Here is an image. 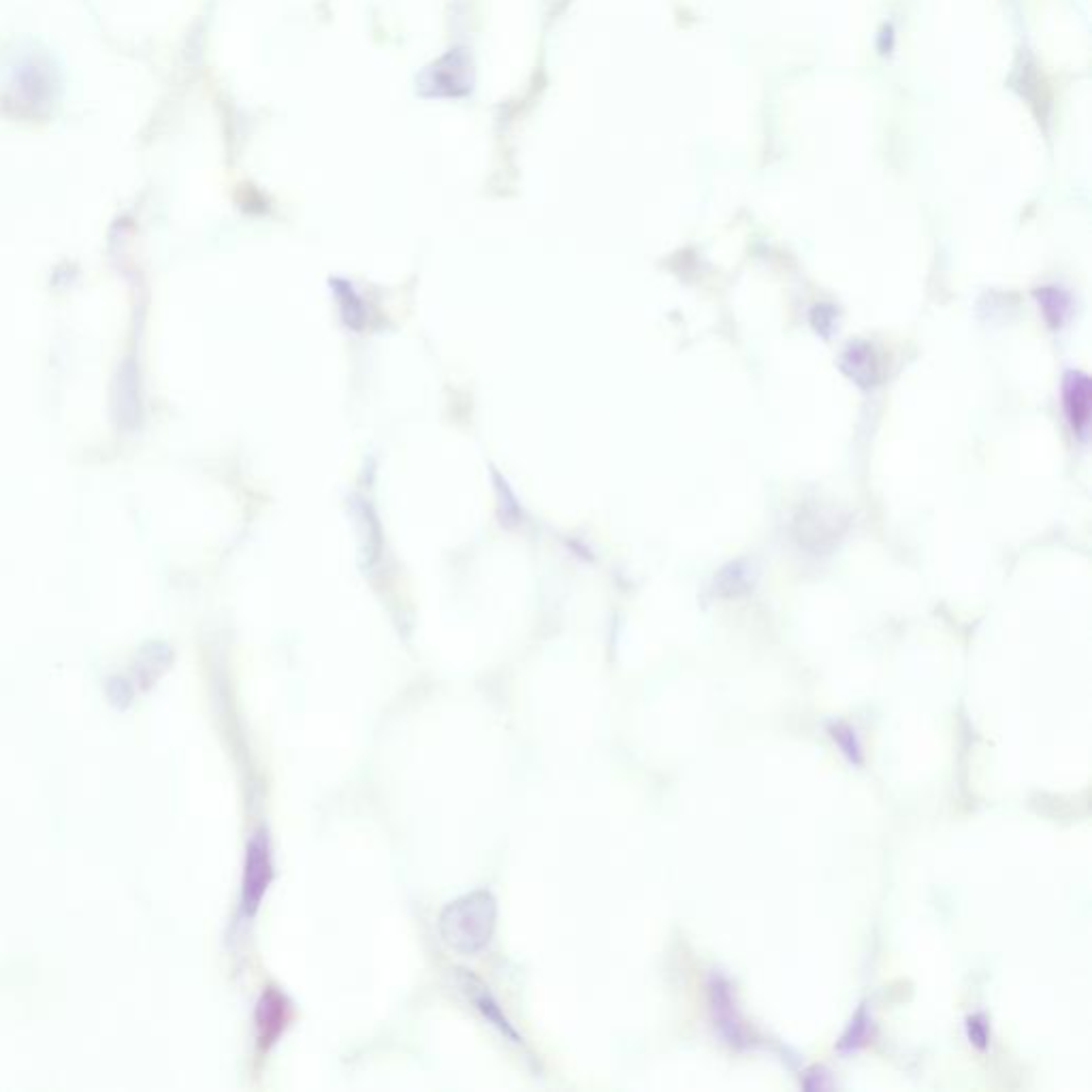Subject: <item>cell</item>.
I'll return each mask as SVG.
<instances>
[{
  "instance_id": "8992f818",
  "label": "cell",
  "mask_w": 1092,
  "mask_h": 1092,
  "mask_svg": "<svg viewBox=\"0 0 1092 1092\" xmlns=\"http://www.w3.org/2000/svg\"><path fill=\"white\" fill-rule=\"evenodd\" d=\"M853 734H855V732H853L851 728H847L845 724H837V726H833V739L839 743V747L843 749V753H845L851 762L860 764V745H858V741H855V736H853Z\"/></svg>"
},
{
  "instance_id": "277c9868",
  "label": "cell",
  "mask_w": 1092,
  "mask_h": 1092,
  "mask_svg": "<svg viewBox=\"0 0 1092 1092\" xmlns=\"http://www.w3.org/2000/svg\"><path fill=\"white\" fill-rule=\"evenodd\" d=\"M286 1020H288L286 998L276 990L265 992L256 1010V1026H258L260 1044L272 1046L278 1040L280 1032L284 1030Z\"/></svg>"
},
{
  "instance_id": "5b68a950",
  "label": "cell",
  "mask_w": 1092,
  "mask_h": 1092,
  "mask_svg": "<svg viewBox=\"0 0 1092 1092\" xmlns=\"http://www.w3.org/2000/svg\"><path fill=\"white\" fill-rule=\"evenodd\" d=\"M471 996H474V994H471ZM474 1006L485 1014V1018H489L495 1026H499L501 1030H504L506 1035H513V1037H515V1032H513L510 1024L504 1020V1016H501L499 1008L495 1006V1000L491 998V994H489L487 990H483L479 996H474Z\"/></svg>"
},
{
  "instance_id": "7a4b0ae2",
  "label": "cell",
  "mask_w": 1092,
  "mask_h": 1092,
  "mask_svg": "<svg viewBox=\"0 0 1092 1092\" xmlns=\"http://www.w3.org/2000/svg\"><path fill=\"white\" fill-rule=\"evenodd\" d=\"M274 879L272 862V845L268 833L260 831L252 835L246 849V867H244V885H242V911L246 916H254L260 907V901L268 892Z\"/></svg>"
},
{
  "instance_id": "3957f363",
  "label": "cell",
  "mask_w": 1092,
  "mask_h": 1092,
  "mask_svg": "<svg viewBox=\"0 0 1092 1092\" xmlns=\"http://www.w3.org/2000/svg\"><path fill=\"white\" fill-rule=\"evenodd\" d=\"M1067 419L1080 437H1086L1090 419V380L1084 374H1069L1062 389Z\"/></svg>"
},
{
  "instance_id": "52a82bcc",
  "label": "cell",
  "mask_w": 1092,
  "mask_h": 1092,
  "mask_svg": "<svg viewBox=\"0 0 1092 1092\" xmlns=\"http://www.w3.org/2000/svg\"><path fill=\"white\" fill-rule=\"evenodd\" d=\"M968 1035H971V1042L984 1048L986 1042H988V1028L986 1024L982 1022V1018H971L968 1020Z\"/></svg>"
},
{
  "instance_id": "6da1fadb",
  "label": "cell",
  "mask_w": 1092,
  "mask_h": 1092,
  "mask_svg": "<svg viewBox=\"0 0 1092 1092\" xmlns=\"http://www.w3.org/2000/svg\"><path fill=\"white\" fill-rule=\"evenodd\" d=\"M495 922L497 903L493 894L477 890L447 905L439 916V935L455 952L474 956L489 946Z\"/></svg>"
}]
</instances>
